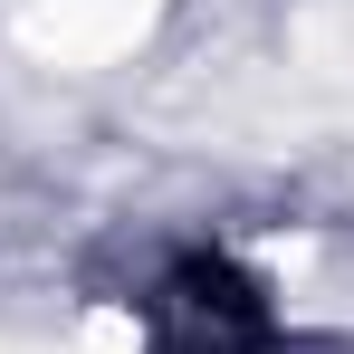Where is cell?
<instances>
[{
	"label": "cell",
	"instance_id": "cell-1",
	"mask_svg": "<svg viewBox=\"0 0 354 354\" xmlns=\"http://www.w3.org/2000/svg\"><path fill=\"white\" fill-rule=\"evenodd\" d=\"M163 306H173V335L153 354H288L278 326H268V297L249 288L230 259H182Z\"/></svg>",
	"mask_w": 354,
	"mask_h": 354
}]
</instances>
